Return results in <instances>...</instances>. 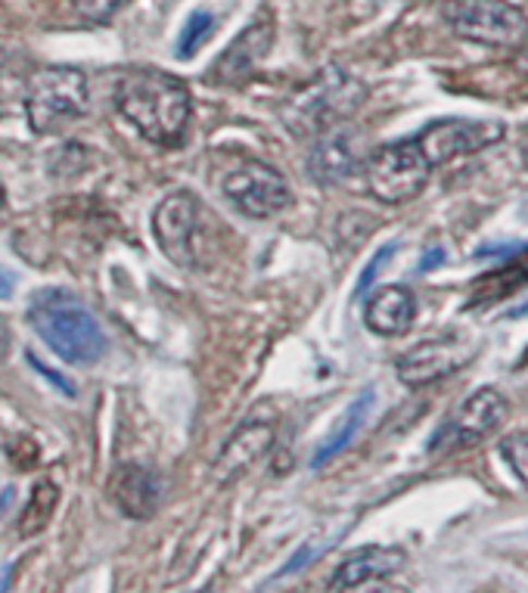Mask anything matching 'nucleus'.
<instances>
[{"label":"nucleus","instance_id":"23","mask_svg":"<svg viewBox=\"0 0 528 593\" xmlns=\"http://www.w3.org/2000/svg\"><path fill=\"white\" fill-rule=\"evenodd\" d=\"M122 3H125V0H75L78 13H82L87 22L112 20V16L119 13Z\"/></svg>","mask_w":528,"mask_h":593},{"label":"nucleus","instance_id":"19","mask_svg":"<svg viewBox=\"0 0 528 593\" xmlns=\"http://www.w3.org/2000/svg\"><path fill=\"white\" fill-rule=\"evenodd\" d=\"M377 401V392L373 388H364L358 398L352 401V407L345 410V417L339 420L336 429H333V435L320 445V450L315 454V460H311V467L320 469L323 464H330L336 454H342L345 447L352 445L355 438H358L360 425L367 423V417H370V407Z\"/></svg>","mask_w":528,"mask_h":593},{"label":"nucleus","instance_id":"3","mask_svg":"<svg viewBox=\"0 0 528 593\" xmlns=\"http://www.w3.org/2000/svg\"><path fill=\"white\" fill-rule=\"evenodd\" d=\"M90 90L82 69L44 65L28 78L25 115L38 134H60L72 122L85 119Z\"/></svg>","mask_w":528,"mask_h":593},{"label":"nucleus","instance_id":"11","mask_svg":"<svg viewBox=\"0 0 528 593\" xmlns=\"http://www.w3.org/2000/svg\"><path fill=\"white\" fill-rule=\"evenodd\" d=\"M504 137V127L498 122H479V119H444L422 131L417 144L426 152L429 165H442L451 162L454 156L464 152H476V149L488 147L494 140Z\"/></svg>","mask_w":528,"mask_h":593},{"label":"nucleus","instance_id":"12","mask_svg":"<svg viewBox=\"0 0 528 593\" xmlns=\"http://www.w3.org/2000/svg\"><path fill=\"white\" fill-rule=\"evenodd\" d=\"M274 44V20L265 13L261 20L249 22L243 28V35H236V41L214 60V65L209 69V82L211 85H243L249 82L261 60L268 57Z\"/></svg>","mask_w":528,"mask_h":593},{"label":"nucleus","instance_id":"9","mask_svg":"<svg viewBox=\"0 0 528 593\" xmlns=\"http://www.w3.org/2000/svg\"><path fill=\"white\" fill-rule=\"evenodd\" d=\"M472 358H476V342L464 336V333H447V336H439V339L414 345L407 355L398 358L395 370H398L404 385L422 388L429 382H439L444 376H451V373H457V370H464Z\"/></svg>","mask_w":528,"mask_h":593},{"label":"nucleus","instance_id":"26","mask_svg":"<svg viewBox=\"0 0 528 593\" xmlns=\"http://www.w3.org/2000/svg\"><path fill=\"white\" fill-rule=\"evenodd\" d=\"M13 293H16V276H13V271L0 268V298H10Z\"/></svg>","mask_w":528,"mask_h":593},{"label":"nucleus","instance_id":"20","mask_svg":"<svg viewBox=\"0 0 528 593\" xmlns=\"http://www.w3.org/2000/svg\"><path fill=\"white\" fill-rule=\"evenodd\" d=\"M57 501H60V487L53 485V482H38V485H35L32 501H28V507H25V512H22L20 519L22 538L41 534V531L50 526V519H53V512H57Z\"/></svg>","mask_w":528,"mask_h":593},{"label":"nucleus","instance_id":"5","mask_svg":"<svg viewBox=\"0 0 528 593\" xmlns=\"http://www.w3.org/2000/svg\"><path fill=\"white\" fill-rule=\"evenodd\" d=\"M444 22L466 41L486 47H523L528 41V16L507 0H447Z\"/></svg>","mask_w":528,"mask_h":593},{"label":"nucleus","instance_id":"4","mask_svg":"<svg viewBox=\"0 0 528 593\" xmlns=\"http://www.w3.org/2000/svg\"><path fill=\"white\" fill-rule=\"evenodd\" d=\"M367 97V87L348 78L345 72L330 69L323 75H317L305 90H298L296 100H290L286 122L293 125L296 134H311V131H327V127L345 122L348 115H355L358 107Z\"/></svg>","mask_w":528,"mask_h":593},{"label":"nucleus","instance_id":"16","mask_svg":"<svg viewBox=\"0 0 528 593\" xmlns=\"http://www.w3.org/2000/svg\"><path fill=\"white\" fill-rule=\"evenodd\" d=\"M364 318L380 336H404L417 318V296L407 286H382L367 301Z\"/></svg>","mask_w":528,"mask_h":593},{"label":"nucleus","instance_id":"15","mask_svg":"<svg viewBox=\"0 0 528 593\" xmlns=\"http://www.w3.org/2000/svg\"><path fill=\"white\" fill-rule=\"evenodd\" d=\"M274 425L271 423H246L228 445L221 447L218 460H214V479L218 482H233L236 475H243L246 469H253L271 447H274Z\"/></svg>","mask_w":528,"mask_h":593},{"label":"nucleus","instance_id":"6","mask_svg":"<svg viewBox=\"0 0 528 593\" xmlns=\"http://www.w3.org/2000/svg\"><path fill=\"white\" fill-rule=\"evenodd\" d=\"M429 171L432 165L417 140H398L373 149L364 165L370 193L389 206H404L417 199L429 184Z\"/></svg>","mask_w":528,"mask_h":593},{"label":"nucleus","instance_id":"25","mask_svg":"<svg viewBox=\"0 0 528 593\" xmlns=\"http://www.w3.org/2000/svg\"><path fill=\"white\" fill-rule=\"evenodd\" d=\"M392 252H395V246H385V249H380V255H377V258H373V261L367 264V271H364V274H360V280H358V289H355V296H360V293H364V289H367V286L373 283V276H377V271L382 268V261H385V258H392Z\"/></svg>","mask_w":528,"mask_h":593},{"label":"nucleus","instance_id":"14","mask_svg":"<svg viewBox=\"0 0 528 593\" xmlns=\"http://www.w3.org/2000/svg\"><path fill=\"white\" fill-rule=\"evenodd\" d=\"M358 165L360 149L355 131L342 125L320 131L315 149H311V159H308V169L315 174L317 184H339V181L352 177Z\"/></svg>","mask_w":528,"mask_h":593},{"label":"nucleus","instance_id":"1","mask_svg":"<svg viewBox=\"0 0 528 593\" xmlns=\"http://www.w3.org/2000/svg\"><path fill=\"white\" fill-rule=\"evenodd\" d=\"M115 107L156 147H181L191 125V90L165 72L134 69L115 85Z\"/></svg>","mask_w":528,"mask_h":593},{"label":"nucleus","instance_id":"7","mask_svg":"<svg viewBox=\"0 0 528 593\" xmlns=\"http://www.w3.org/2000/svg\"><path fill=\"white\" fill-rule=\"evenodd\" d=\"M202 227H206L202 212L193 193H171L152 214V234L159 249L169 255L174 264H184V268L202 264V252H206Z\"/></svg>","mask_w":528,"mask_h":593},{"label":"nucleus","instance_id":"2","mask_svg":"<svg viewBox=\"0 0 528 593\" xmlns=\"http://www.w3.org/2000/svg\"><path fill=\"white\" fill-rule=\"evenodd\" d=\"M28 320H32L35 333L65 363L82 367V363H94V360L103 358V330H100L97 318L75 296L60 293V289L38 293L32 308H28Z\"/></svg>","mask_w":528,"mask_h":593},{"label":"nucleus","instance_id":"8","mask_svg":"<svg viewBox=\"0 0 528 593\" xmlns=\"http://www.w3.org/2000/svg\"><path fill=\"white\" fill-rule=\"evenodd\" d=\"M509 401L498 392V388H479L466 398L432 435L429 450H461V447L479 445L482 438H488L498 425L507 420Z\"/></svg>","mask_w":528,"mask_h":593},{"label":"nucleus","instance_id":"13","mask_svg":"<svg viewBox=\"0 0 528 593\" xmlns=\"http://www.w3.org/2000/svg\"><path fill=\"white\" fill-rule=\"evenodd\" d=\"M106 494L131 519H149L159 509L165 487L156 469L144 464H119L106 482Z\"/></svg>","mask_w":528,"mask_h":593},{"label":"nucleus","instance_id":"27","mask_svg":"<svg viewBox=\"0 0 528 593\" xmlns=\"http://www.w3.org/2000/svg\"><path fill=\"white\" fill-rule=\"evenodd\" d=\"M7 348H10V323L0 318V358L7 355Z\"/></svg>","mask_w":528,"mask_h":593},{"label":"nucleus","instance_id":"18","mask_svg":"<svg viewBox=\"0 0 528 593\" xmlns=\"http://www.w3.org/2000/svg\"><path fill=\"white\" fill-rule=\"evenodd\" d=\"M523 286H528V246L523 252H516V261L498 268L494 274L476 280V286L469 293V301H472V308H486V305H494L501 298L519 293Z\"/></svg>","mask_w":528,"mask_h":593},{"label":"nucleus","instance_id":"17","mask_svg":"<svg viewBox=\"0 0 528 593\" xmlns=\"http://www.w3.org/2000/svg\"><path fill=\"white\" fill-rule=\"evenodd\" d=\"M404 563H407V556L395 547H367L339 566L333 581H330V591H352V588L370 584V581L392 578Z\"/></svg>","mask_w":528,"mask_h":593},{"label":"nucleus","instance_id":"28","mask_svg":"<svg viewBox=\"0 0 528 593\" xmlns=\"http://www.w3.org/2000/svg\"><path fill=\"white\" fill-rule=\"evenodd\" d=\"M3 202H7V193H3V187H0V209H3Z\"/></svg>","mask_w":528,"mask_h":593},{"label":"nucleus","instance_id":"24","mask_svg":"<svg viewBox=\"0 0 528 593\" xmlns=\"http://www.w3.org/2000/svg\"><path fill=\"white\" fill-rule=\"evenodd\" d=\"M20 72H22L20 57H13V53L0 50V87L13 85V82H20Z\"/></svg>","mask_w":528,"mask_h":593},{"label":"nucleus","instance_id":"22","mask_svg":"<svg viewBox=\"0 0 528 593\" xmlns=\"http://www.w3.org/2000/svg\"><path fill=\"white\" fill-rule=\"evenodd\" d=\"M501 450H504L513 472L519 475V482L528 487V432H516V435L504 438Z\"/></svg>","mask_w":528,"mask_h":593},{"label":"nucleus","instance_id":"10","mask_svg":"<svg viewBox=\"0 0 528 593\" xmlns=\"http://www.w3.org/2000/svg\"><path fill=\"white\" fill-rule=\"evenodd\" d=\"M221 187H224V196L246 218H271V214L283 212L293 199L283 174L255 159L233 169Z\"/></svg>","mask_w":528,"mask_h":593},{"label":"nucleus","instance_id":"21","mask_svg":"<svg viewBox=\"0 0 528 593\" xmlns=\"http://www.w3.org/2000/svg\"><path fill=\"white\" fill-rule=\"evenodd\" d=\"M211 35H214V16L206 13V10H196L191 20L184 22L181 35H177V57L191 60L193 53L209 41Z\"/></svg>","mask_w":528,"mask_h":593}]
</instances>
